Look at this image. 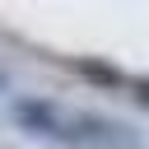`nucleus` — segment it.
<instances>
[{
  "label": "nucleus",
  "instance_id": "1",
  "mask_svg": "<svg viewBox=\"0 0 149 149\" xmlns=\"http://www.w3.org/2000/svg\"><path fill=\"white\" fill-rule=\"evenodd\" d=\"M61 144L65 149H144V135L130 121H116L102 112H70Z\"/></svg>",
  "mask_w": 149,
  "mask_h": 149
},
{
  "label": "nucleus",
  "instance_id": "2",
  "mask_svg": "<svg viewBox=\"0 0 149 149\" xmlns=\"http://www.w3.org/2000/svg\"><path fill=\"white\" fill-rule=\"evenodd\" d=\"M9 116H14V126H19L23 135H33V140H56V144H61L65 121H70V112H65L56 98H37V93L14 98V102H9Z\"/></svg>",
  "mask_w": 149,
  "mask_h": 149
},
{
  "label": "nucleus",
  "instance_id": "5",
  "mask_svg": "<svg viewBox=\"0 0 149 149\" xmlns=\"http://www.w3.org/2000/svg\"><path fill=\"white\" fill-rule=\"evenodd\" d=\"M9 93V70H0V98Z\"/></svg>",
  "mask_w": 149,
  "mask_h": 149
},
{
  "label": "nucleus",
  "instance_id": "6",
  "mask_svg": "<svg viewBox=\"0 0 149 149\" xmlns=\"http://www.w3.org/2000/svg\"><path fill=\"white\" fill-rule=\"evenodd\" d=\"M0 149H5V144H0Z\"/></svg>",
  "mask_w": 149,
  "mask_h": 149
},
{
  "label": "nucleus",
  "instance_id": "3",
  "mask_svg": "<svg viewBox=\"0 0 149 149\" xmlns=\"http://www.w3.org/2000/svg\"><path fill=\"white\" fill-rule=\"evenodd\" d=\"M74 74L88 79L93 88H107V93H121V88L135 84L121 65H112V61H102V56H74Z\"/></svg>",
  "mask_w": 149,
  "mask_h": 149
},
{
  "label": "nucleus",
  "instance_id": "4",
  "mask_svg": "<svg viewBox=\"0 0 149 149\" xmlns=\"http://www.w3.org/2000/svg\"><path fill=\"white\" fill-rule=\"evenodd\" d=\"M130 98H135L140 107H149V79H135V84H130Z\"/></svg>",
  "mask_w": 149,
  "mask_h": 149
}]
</instances>
